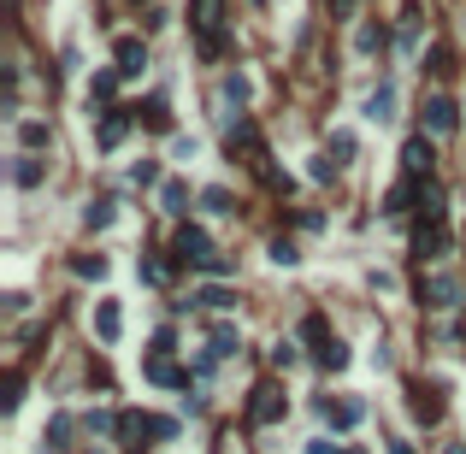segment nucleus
Instances as JSON below:
<instances>
[{"label": "nucleus", "mask_w": 466, "mask_h": 454, "mask_svg": "<svg viewBox=\"0 0 466 454\" xmlns=\"http://www.w3.org/2000/svg\"><path fill=\"white\" fill-rule=\"evenodd\" d=\"M18 142H24V148H42L47 142V124H42V118H24V124H18Z\"/></svg>", "instance_id": "nucleus-25"}, {"label": "nucleus", "mask_w": 466, "mask_h": 454, "mask_svg": "<svg viewBox=\"0 0 466 454\" xmlns=\"http://www.w3.org/2000/svg\"><path fill=\"white\" fill-rule=\"evenodd\" d=\"M431 142L425 136H408V148H401V166H408V177H431Z\"/></svg>", "instance_id": "nucleus-8"}, {"label": "nucleus", "mask_w": 466, "mask_h": 454, "mask_svg": "<svg viewBox=\"0 0 466 454\" xmlns=\"http://www.w3.org/2000/svg\"><path fill=\"white\" fill-rule=\"evenodd\" d=\"M319 419H325L331 431H354L367 419V401H319Z\"/></svg>", "instance_id": "nucleus-5"}, {"label": "nucleus", "mask_w": 466, "mask_h": 454, "mask_svg": "<svg viewBox=\"0 0 466 454\" xmlns=\"http://www.w3.org/2000/svg\"><path fill=\"white\" fill-rule=\"evenodd\" d=\"M95 330H100V342H118V330H125L118 301H100V307H95Z\"/></svg>", "instance_id": "nucleus-15"}, {"label": "nucleus", "mask_w": 466, "mask_h": 454, "mask_svg": "<svg viewBox=\"0 0 466 454\" xmlns=\"http://www.w3.org/2000/svg\"><path fill=\"white\" fill-rule=\"evenodd\" d=\"M461 278H454V271H425L419 278V301L425 307H437V313H449V307H461Z\"/></svg>", "instance_id": "nucleus-2"}, {"label": "nucleus", "mask_w": 466, "mask_h": 454, "mask_svg": "<svg viewBox=\"0 0 466 454\" xmlns=\"http://www.w3.org/2000/svg\"><path fill=\"white\" fill-rule=\"evenodd\" d=\"M142 118H148V130H171V113H166V100H148V107H142Z\"/></svg>", "instance_id": "nucleus-26"}, {"label": "nucleus", "mask_w": 466, "mask_h": 454, "mask_svg": "<svg viewBox=\"0 0 466 454\" xmlns=\"http://www.w3.org/2000/svg\"><path fill=\"white\" fill-rule=\"evenodd\" d=\"M390 454H419V449H413L408 437H390Z\"/></svg>", "instance_id": "nucleus-35"}, {"label": "nucleus", "mask_w": 466, "mask_h": 454, "mask_svg": "<svg viewBox=\"0 0 466 454\" xmlns=\"http://www.w3.org/2000/svg\"><path fill=\"white\" fill-rule=\"evenodd\" d=\"M431 72H437V77L454 72V54H449V47H431Z\"/></svg>", "instance_id": "nucleus-31"}, {"label": "nucleus", "mask_w": 466, "mask_h": 454, "mask_svg": "<svg viewBox=\"0 0 466 454\" xmlns=\"http://www.w3.org/2000/svg\"><path fill=\"white\" fill-rule=\"evenodd\" d=\"M354 47H360V54H378L384 47V24H360L354 30Z\"/></svg>", "instance_id": "nucleus-22"}, {"label": "nucleus", "mask_w": 466, "mask_h": 454, "mask_svg": "<svg viewBox=\"0 0 466 454\" xmlns=\"http://www.w3.org/2000/svg\"><path fill=\"white\" fill-rule=\"evenodd\" d=\"M71 437H77V425H71V413H54V419H47V431H42L47 454H71Z\"/></svg>", "instance_id": "nucleus-11"}, {"label": "nucleus", "mask_w": 466, "mask_h": 454, "mask_svg": "<svg viewBox=\"0 0 466 454\" xmlns=\"http://www.w3.org/2000/svg\"><path fill=\"white\" fill-rule=\"evenodd\" d=\"M307 454H337V442H325V437H319V442H307Z\"/></svg>", "instance_id": "nucleus-36"}, {"label": "nucleus", "mask_w": 466, "mask_h": 454, "mask_svg": "<svg viewBox=\"0 0 466 454\" xmlns=\"http://www.w3.org/2000/svg\"><path fill=\"white\" fill-rule=\"evenodd\" d=\"M148 383H166V390H189V372L177 366V360L154 355V360H148Z\"/></svg>", "instance_id": "nucleus-9"}, {"label": "nucleus", "mask_w": 466, "mask_h": 454, "mask_svg": "<svg viewBox=\"0 0 466 454\" xmlns=\"http://www.w3.org/2000/svg\"><path fill=\"white\" fill-rule=\"evenodd\" d=\"M413 201H419V189H413V184H396L390 195H384V213H408Z\"/></svg>", "instance_id": "nucleus-20"}, {"label": "nucleus", "mask_w": 466, "mask_h": 454, "mask_svg": "<svg viewBox=\"0 0 466 454\" xmlns=\"http://www.w3.org/2000/svg\"><path fill=\"white\" fill-rule=\"evenodd\" d=\"M189 301H195V307H207V313H225V307H237V296H230L225 284H207V289H195Z\"/></svg>", "instance_id": "nucleus-18"}, {"label": "nucleus", "mask_w": 466, "mask_h": 454, "mask_svg": "<svg viewBox=\"0 0 466 454\" xmlns=\"http://www.w3.org/2000/svg\"><path fill=\"white\" fill-rule=\"evenodd\" d=\"M272 260H278V266H296V242H289V236H272Z\"/></svg>", "instance_id": "nucleus-27"}, {"label": "nucleus", "mask_w": 466, "mask_h": 454, "mask_svg": "<svg viewBox=\"0 0 466 454\" xmlns=\"http://www.w3.org/2000/svg\"><path fill=\"white\" fill-rule=\"evenodd\" d=\"M313 360H319L325 372H342V366H349V348H342L337 337H319V342H313Z\"/></svg>", "instance_id": "nucleus-16"}, {"label": "nucleus", "mask_w": 466, "mask_h": 454, "mask_svg": "<svg viewBox=\"0 0 466 454\" xmlns=\"http://www.w3.org/2000/svg\"><path fill=\"white\" fill-rule=\"evenodd\" d=\"M83 225H89V230H107V225H113V201H89Z\"/></svg>", "instance_id": "nucleus-24"}, {"label": "nucleus", "mask_w": 466, "mask_h": 454, "mask_svg": "<svg viewBox=\"0 0 466 454\" xmlns=\"http://www.w3.org/2000/svg\"><path fill=\"white\" fill-rule=\"evenodd\" d=\"M201 201H207V213H230V189H219V184H212Z\"/></svg>", "instance_id": "nucleus-29"}, {"label": "nucleus", "mask_w": 466, "mask_h": 454, "mask_svg": "<svg viewBox=\"0 0 466 454\" xmlns=\"http://www.w3.org/2000/svg\"><path fill=\"white\" fill-rule=\"evenodd\" d=\"M283 413V390L278 383H255V401H248V425H272Z\"/></svg>", "instance_id": "nucleus-4"}, {"label": "nucleus", "mask_w": 466, "mask_h": 454, "mask_svg": "<svg viewBox=\"0 0 466 454\" xmlns=\"http://www.w3.org/2000/svg\"><path fill=\"white\" fill-rule=\"evenodd\" d=\"M367 118L372 124H390V118H396V83H378L367 95Z\"/></svg>", "instance_id": "nucleus-12"}, {"label": "nucleus", "mask_w": 466, "mask_h": 454, "mask_svg": "<svg viewBox=\"0 0 466 454\" xmlns=\"http://www.w3.org/2000/svg\"><path fill=\"white\" fill-rule=\"evenodd\" d=\"M71 271H77V278H107V254H77Z\"/></svg>", "instance_id": "nucleus-23"}, {"label": "nucleus", "mask_w": 466, "mask_h": 454, "mask_svg": "<svg viewBox=\"0 0 466 454\" xmlns=\"http://www.w3.org/2000/svg\"><path fill=\"white\" fill-rule=\"evenodd\" d=\"M113 89H118V72H95L89 77V107L95 100H113Z\"/></svg>", "instance_id": "nucleus-21"}, {"label": "nucleus", "mask_w": 466, "mask_h": 454, "mask_svg": "<svg viewBox=\"0 0 466 454\" xmlns=\"http://www.w3.org/2000/svg\"><path fill=\"white\" fill-rule=\"evenodd\" d=\"M160 207H166V213H189V184L184 177H166V184H160Z\"/></svg>", "instance_id": "nucleus-17"}, {"label": "nucleus", "mask_w": 466, "mask_h": 454, "mask_svg": "<svg viewBox=\"0 0 466 454\" xmlns=\"http://www.w3.org/2000/svg\"><path fill=\"white\" fill-rule=\"evenodd\" d=\"M171 254L184 260V266L212 271V278H230V254H212V242H207V230H201V225L177 230V236H171Z\"/></svg>", "instance_id": "nucleus-1"}, {"label": "nucleus", "mask_w": 466, "mask_h": 454, "mask_svg": "<svg viewBox=\"0 0 466 454\" xmlns=\"http://www.w3.org/2000/svg\"><path fill=\"white\" fill-rule=\"evenodd\" d=\"M219 24H225V0H195V36H201V54H219Z\"/></svg>", "instance_id": "nucleus-3"}, {"label": "nucleus", "mask_w": 466, "mask_h": 454, "mask_svg": "<svg viewBox=\"0 0 466 454\" xmlns=\"http://www.w3.org/2000/svg\"><path fill=\"white\" fill-rule=\"evenodd\" d=\"M130 184H142V189H148V184H160V166H154V159H142V166L130 171Z\"/></svg>", "instance_id": "nucleus-30"}, {"label": "nucleus", "mask_w": 466, "mask_h": 454, "mask_svg": "<svg viewBox=\"0 0 466 454\" xmlns=\"http://www.w3.org/2000/svg\"><path fill=\"white\" fill-rule=\"evenodd\" d=\"M331 154H342V159L354 154V136H349V130H331Z\"/></svg>", "instance_id": "nucleus-32"}, {"label": "nucleus", "mask_w": 466, "mask_h": 454, "mask_svg": "<svg viewBox=\"0 0 466 454\" xmlns=\"http://www.w3.org/2000/svg\"><path fill=\"white\" fill-rule=\"evenodd\" d=\"M125 130H130V113H107V118H100V130H95V148H100V154H113V148L125 142Z\"/></svg>", "instance_id": "nucleus-13"}, {"label": "nucleus", "mask_w": 466, "mask_h": 454, "mask_svg": "<svg viewBox=\"0 0 466 454\" xmlns=\"http://www.w3.org/2000/svg\"><path fill=\"white\" fill-rule=\"evenodd\" d=\"M331 13H337V18H342V13H354V0H331Z\"/></svg>", "instance_id": "nucleus-37"}, {"label": "nucleus", "mask_w": 466, "mask_h": 454, "mask_svg": "<svg viewBox=\"0 0 466 454\" xmlns=\"http://www.w3.org/2000/svg\"><path fill=\"white\" fill-rule=\"evenodd\" d=\"M454 124H461V113H454L449 95H431V100H425V130H431V136H449Z\"/></svg>", "instance_id": "nucleus-6"}, {"label": "nucleus", "mask_w": 466, "mask_h": 454, "mask_svg": "<svg viewBox=\"0 0 466 454\" xmlns=\"http://www.w3.org/2000/svg\"><path fill=\"white\" fill-rule=\"evenodd\" d=\"M443 248H449V230H443V218H425L419 236H413V254H419V260H443Z\"/></svg>", "instance_id": "nucleus-7"}, {"label": "nucleus", "mask_w": 466, "mask_h": 454, "mask_svg": "<svg viewBox=\"0 0 466 454\" xmlns=\"http://www.w3.org/2000/svg\"><path fill=\"white\" fill-rule=\"evenodd\" d=\"M142 65H148V47H142L136 36H125V42H118V77H142Z\"/></svg>", "instance_id": "nucleus-14"}, {"label": "nucleus", "mask_w": 466, "mask_h": 454, "mask_svg": "<svg viewBox=\"0 0 466 454\" xmlns=\"http://www.w3.org/2000/svg\"><path fill=\"white\" fill-rule=\"evenodd\" d=\"M272 366H296V342H278L272 348Z\"/></svg>", "instance_id": "nucleus-33"}, {"label": "nucleus", "mask_w": 466, "mask_h": 454, "mask_svg": "<svg viewBox=\"0 0 466 454\" xmlns=\"http://www.w3.org/2000/svg\"><path fill=\"white\" fill-rule=\"evenodd\" d=\"M136 271H142V284H160V278H166V266H160V260H142Z\"/></svg>", "instance_id": "nucleus-34"}, {"label": "nucleus", "mask_w": 466, "mask_h": 454, "mask_svg": "<svg viewBox=\"0 0 466 454\" xmlns=\"http://www.w3.org/2000/svg\"><path fill=\"white\" fill-rule=\"evenodd\" d=\"M225 100H237V107L248 100V77H242V72H230V77H225Z\"/></svg>", "instance_id": "nucleus-28"}, {"label": "nucleus", "mask_w": 466, "mask_h": 454, "mask_svg": "<svg viewBox=\"0 0 466 454\" xmlns=\"http://www.w3.org/2000/svg\"><path fill=\"white\" fill-rule=\"evenodd\" d=\"M13 177H18V189H36V184H42V159H36V154H18Z\"/></svg>", "instance_id": "nucleus-19"}, {"label": "nucleus", "mask_w": 466, "mask_h": 454, "mask_svg": "<svg viewBox=\"0 0 466 454\" xmlns=\"http://www.w3.org/2000/svg\"><path fill=\"white\" fill-rule=\"evenodd\" d=\"M408 407H413V419H419V425H437V419H443V390H437V383H431V390H413Z\"/></svg>", "instance_id": "nucleus-10"}]
</instances>
